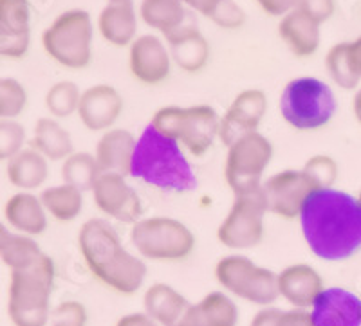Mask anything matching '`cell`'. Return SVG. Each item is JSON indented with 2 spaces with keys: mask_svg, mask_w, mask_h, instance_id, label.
Returning a JSON list of instances; mask_svg holds the SVG:
<instances>
[{
  "mask_svg": "<svg viewBox=\"0 0 361 326\" xmlns=\"http://www.w3.org/2000/svg\"><path fill=\"white\" fill-rule=\"evenodd\" d=\"M298 222L309 251L320 260L345 261L361 253V206L350 193L316 189Z\"/></svg>",
  "mask_w": 361,
  "mask_h": 326,
  "instance_id": "6da1fadb",
  "label": "cell"
},
{
  "mask_svg": "<svg viewBox=\"0 0 361 326\" xmlns=\"http://www.w3.org/2000/svg\"><path fill=\"white\" fill-rule=\"evenodd\" d=\"M78 251L96 282L119 296H134L147 280V263L125 247L119 232L105 218H89L78 231Z\"/></svg>",
  "mask_w": 361,
  "mask_h": 326,
  "instance_id": "7a4b0ae2",
  "label": "cell"
},
{
  "mask_svg": "<svg viewBox=\"0 0 361 326\" xmlns=\"http://www.w3.org/2000/svg\"><path fill=\"white\" fill-rule=\"evenodd\" d=\"M130 177L164 193H188L197 188L185 148L148 123L135 143Z\"/></svg>",
  "mask_w": 361,
  "mask_h": 326,
  "instance_id": "3957f363",
  "label": "cell"
},
{
  "mask_svg": "<svg viewBox=\"0 0 361 326\" xmlns=\"http://www.w3.org/2000/svg\"><path fill=\"white\" fill-rule=\"evenodd\" d=\"M56 282L53 258L42 254L33 265L11 270L8 287V315L13 326H47L51 296Z\"/></svg>",
  "mask_w": 361,
  "mask_h": 326,
  "instance_id": "277c9868",
  "label": "cell"
},
{
  "mask_svg": "<svg viewBox=\"0 0 361 326\" xmlns=\"http://www.w3.org/2000/svg\"><path fill=\"white\" fill-rule=\"evenodd\" d=\"M150 125L177 141L192 157H204L219 139L221 115L209 105H169L154 112Z\"/></svg>",
  "mask_w": 361,
  "mask_h": 326,
  "instance_id": "5b68a950",
  "label": "cell"
},
{
  "mask_svg": "<svg viewBox=\"0 0 361 326\" xmlns=\"http://www.w3.org/2000/svg\"><path fill=\"white\" fill-rule=\"evenodd\" d=\"M279 111L286 125L298 132H314L327 127L338 111L333 89L312 76H300L286 83Z\"/></svg>",
  "mask_w": 361,
  "mask_h": 326,
  "instance_id": "8992f818",
  "label": "cell"
},
{
  "mask_svg": "<svg viewBox=\"0 0 361 326\" xmlns=\"http://www.w3.org/2000/svg\"><path fill=\"white\" fill-rule=\"evenodd\" d=\"M130 244L143 260L183 261L195 251V234L186 224L172 216L140 218L130 227Z\"/></svg>",
  "mask_w": 361,
  "mask_h": 326,
  "instance_id": "52a82bcc",
  "label": "cell"
},
{
  "mask_svg": "<svg viewBox=\"0 0 361 326\" xmlns=\"http://www.w3.org/2000/svg\"><path fill=\"white\" fill-rule=\"evenodd\" d=\"M92 18L85 9L60 13L42 33V47L51 60L71 70L85 69L92 60Z\"/></svg>",
  "mask_w": 361,
  "mask_h": 326,
  "instance_id": "ba28073f",
  "label": "cell"
},
{
  "mask_svg": "<svg viewBox=\"0 0 361 326\" xmlns=\"http://www.w3.org/2000/svg\"><path fill=\"white\" fill-rule=\"evenodd\" d=\"M215 282L231 298L243 299L257 306H273L279 296L276 272L255 263L244 254L219 258L214 269Z\"/></svg>",
  "mask_w": 361,
  "mask_h": 326,
  "instance_id": "9c48e42d",
  "label": "cell"
},
{
  "mask_svg": "<svg viewBox=\"0 0 361 326\" xmlns=\"http://www.w3.org/2000/svg\"><path fill=\"white\" fill-rule=\"evenodd\" d=\"M226 148L224 180L233 195L262 188L266 170L275 155V148L269 139L260 132H253Z\"/></svg>",
  "mask_w": 361,
  "mask_h": 326,
  "instance_id": "30bf717a",
  "label": "cell"
},
{
  "mask_svg": "<svg viewBox=\"0 0 361 326\" xmlns=\"http://www.w3.org/2000/svg\"><path fill=\"white\" fill-rule=\"evenodd\" d=\"M233 196L230 211L217 227V240L226 249H253L264 240L266 215L269 213L266 196L262 188Z\"/></svg>",
  "mask_w": 361,
  "mask_h": 326,
  "instance_id": "8fae6325",
  "label": "cell"
},
{
  "mask_svg": "<svg viewBox=\"0 0 361 326\" xmlns=\"http://www.w3.org/2000/svg\"><path fill=\"white\" fill-rule=\"evenodd\" d=\"M316 192L302 170H282L264 179L262 193L271 215L282 220H298L305 200Z\"/></svg>",
  "mask_w": 361,
  "mask_h": 326,
  "instance_id": "7c38bea8",
  "label": "cell"
},
{
  "mask_svg": "<svg viewBox=\"0 0 361 326\" xmlns=\"http://www.w3.org/2000/svg\"><path fill=\"white\" fill-rule=\"evenodd\" d=\"M90 193L96 209L111 220L132 225L141 218L143 204L140 195L121 173L102 172Z\"/></svg>",
  "mask_w": 361,
  "mask_h": 326,
  "instance_id": "4fadbf2b",
  "label": "cell"
},
{
  "mask_svg": "<svg viewBox=\"0 0 361 326\" xmlns=\"http://www.w3.org/2000/svg\"><path fill=\"white\" fill-rule=\"evenodd\" d=\"M267 112V96L260 89H246L238 92L230 103L224 115H221L219 141L230 146L237 139L259 132Z\"/></svg>",
  "mask_w": 361,
  "mask_h": 326,
  "instance_id": "5bb4252c",
  "label": "cell"
},
{
  "mask_svg": "<svg viewBox=\"0 0 361 326\" xmlns=\"http://www.w3.org/2000/svg\"><path fill=\"white\" fill-rule=\"evenodd\" d=\"M169 45L156 35H141L128 47V69L135 82L161 85L172 73Z\"/></svg>",
  "mask_w": 361,
  "mask_h": 326,
  "instance_id": "9a60e30c",
  "label": "cell"
},
{
  "mask_svg": "<svg viewBox=\"0 0 361 326\" xmlns=\"http://www.w3.org/2000/svg\"><path fill=\"white\" fill-rule=\"evenodd\" d=\"M123 98L118 89L107 83H98L82 90L78 106L80 123L89 132L103 134L114 128L118 119L123 114Z\"/></svg>",
  "mask_w": 361,
  "mask_h": 326,
  "instance_id": "2e32d148",
  "label": "cell"
},
{
  "mask_svg": "<svg viewBox=\"0 0 361 326\" xmlns=\"http://www.w3.org/2000/svg\"><path fill=\"white\" fill-rule=\"evenodd\" d=\"M31 44L29 0H0V56L24 58Z\"/></svg>",
  "mask_w": 361,
  "mask_h": 326,
  "instance_id": "e0dca14e",
  "label": "cell"
},
{
  "mask_svg": "<svg viewBox=\"0 0 361 326\" xmlns=\"http://www.w3.org/2000/svg\"><path fill=\"white\" fill-rule=\"evenodd\" d=\"M309 310L314 326H361V298L343 287H325Z\"/></svg>",
  "mask_w": 361,
  "mask_h": 326,
  "instance_id": "ac0fdd59",
  "label": "cell"
},
{
  "mask_svg": "<svg viewBox=\"0 0 361 326\" xmlns=\"http://www.w3.org/2000/svg\"><path fill=\"white\" fill-rule=\"evenodd\" d=\"M279 296L291 308L309 310L324 292V277L309 263H291L276 272Z\"/></svg>",
  "mask_w": 361,
  "mask_h": 326,
  "instance_id": "d6986e66",
  "label": "cell"
},
{
  "mask_svg": "<svg viewBox=\"0 0 361 326\" xmlns=\"http://www.w3.org/2000/svg\"><path fill=\"white\" fill-rule=\"evenodd\" d=\"M238 321L240 312L235 299L224 290H214L197 303H190L177 326H238Z\"/></svg>",
  "mask_w": 361,
  "mask_h": 326,
  "instance_id": "ffe728a7",
  "label": "cell"
},
{
  "mask_svg": "<svg viewBox=\"0 0 361 326\" xmlns=\"http://www.w3.org/2000/svg\"><path fill=\"white\" fill-rule=\"evenodd\" d=\"M4 220L15 232L37 238L47 231L49 215L42 204L40 195L18 192L6 200Z\"/></svg>",
  "mask_w": 361,
  "mask_h": 326,
  "instance_id": "44dd1931",
  "label": "cell"
},
{
  "mask_svg": "<svg viewBox=\"0 0 361 326\" xmlns=\"http://www.w3.org/2000/svg\"><path fill=\"white\" fill-rule=\"evenodd\" d=\"M172 61L185 73H201L209 61V44L195 25L183 24L173 33L166 35Z\"/></svg>",
  "mask_w": 361,
  "mask_h": 326,
  "instance_id": "7402d4cb",
  "label": "cell"
},
{
  "mask_svg": "<svg viewBox=\"0 0 361 326\" xmlns=\"http://www.w3.org/2000/svg\"><path fill=\"white\" fill-rule=\"evenodd\" d=\"M137 137L127 128H111L103 132L94 148V157L102 172L121 173L130 177L132 157H134Z\"/></svg>",
  "mask_w": 361,
  "mask_h": 326,
  "instance_id": "603a6c76",
  "label": "cell"
},
{
  "mask_svg": "<svg viewBox=\"0 0 361 326\" xmlns=\"http://www.w3.org/2000/svg\"><path fill=\"white\" fill-rule=\"evenodd\" d=\"M279 37L296 58H309L320 47V24L295 8L280 18Z\"/></svg>",
  "mask_w": 361,
  "mask_h": 326,
  "instance_id": "cb8c5ba5",
  "label": "cell"
},
{
  "mask_svg": "<svg viewBox=\"0 0 361 326\" xmlns=\"http://www.w3.org/2000/svg\"><path fill=\"white\" fill-rule=\"evenodd\" d=\"M190 301L169 283H152L143 292V312L159 326H177Z\"/></svg>",
  "mask_w": 361,
  "mask_h": 326,
  "instance_id": "d4e9b609",
  "label": "cell"
},
{
  "mask_svg": "<svg viewBox=\"0 0 361 326\" xmlns=\"http://www.w3.org/2000/svg\"><path fill=\"white\" fill-rule=\"evenodd\" d=\"M98 31L114 47H130L137 38V13L132 2H109L98 17Z\"/></svg>",
  "mask_w": 361,
  "mask_h": 326,
  "instance_id": "484cf974",
  "label": "cell"
},
{
  "mask_svg": "<svg viewBox=\"0 0 361 326\" xmlns=\"http://www.w3.org/2000/svg\"><path fill=\"white\" fill-rule=\"evenodd\" d=\"M27 144L49 163H63L71 153H74V143L69 130H66L62 123L54 118L38 119Z\"/></svg>",
  "mask_w": 361,
  "mask_h": 326,
  "instance_id": "4316f807",
  "label": "cell"
},
{
  "mask_svg": "<svg viewBox=\"0 0 361 326\" xmlns=\"http://www.w3.org/2000/svg\"><path fill=\"white\" fill-rule=\"evenodd\" d=\"M6 177L13 188L20 192L40 189L49 177V161L33 148H24L11 161H8Z\"/></svg>",
  "mask_w": 361,
  "mask_h": 326,
  "instance_id": "83f0119b",
  "label": "cell"
},
{
  "mask_svg": "<svg viewBox=\"0 0 361 326\" xmlns=\"http://www.w3.org/2000/svg\"><path fill=\"white\" fill-rule=\"evenodd\" d=\"M42 254L44 251L40 249V245L35 238L11 231L8 229V225L0 222V261L9 270L25 269V267L33 265Z\"/></svg>",
  "mask_w": 361,
  "mask_h": 326,
  "instance_id": "f1b7e54d",
  "label": "cell"
},
{
  "mask_svg": "<svg viewBox=\"0 0 361 326\" xmlns=\"http://www.w3.org/2000/svg\"><path fill=\"white\" fill-rule=\"evenodd\" d=\"M40 200L47 215L60 224L74 222L83 211V192L69 184L45 188L40 193Z\"/></svg>",
  "mask_w": 361,
  "mask_h": 326,
  "instance_id": "f546056e",
  "label": "cell"
},
{
  "mask_svg": "<svg viewBox=\"0 0 361 326\" xmlns=\"http://www.w3.org/2000/svg\"><path fill=\"white\" fill-rule=\"evenodd\" d=\"M140 18L161 35H170L185 24L186 11L183 0H141Z\"/></svg>",
  "mask_w": 361,
  "mask_h": 326,
  "instance_id": "4dcf8cb0",
  "label": "cell"
},
{
  "mask_svg": "<svg viewBox=\"0 0 361 326\" xmlns=\"http://www.w3.org/2000/svg\"><path fill=\"white\" fill-rule=\"evenodd\" d=\"M60 175H62L63 184H69L82 192H90L98 177L102 175V168H99L94 153L74 151L60 166Z\"/></svg>",
  "mask_w": 361,
  "mask_h": 326,
  "instance_id": "1f68e13d",
  "label": "cell"
},
{
  "mask_svg": "<svg viewBox=\"0 0 361 326\" xmlns=\"http://www.w3.org/2000/svg\"><path fill=\"white\" fill-rule=\"evenodd\" d=\"M82 90L74 82H56L45 92L44 105L45 111L49 112V118L54 119H69L71 115L78 114Z\"/></svg>",
  "mask_w": 361,
  "mask_h": 326,
  "instance_id": "d6a6232c",
  "label": "cell"
},
{
  "mask_svg": "<svg viewBox=\"0 0 361 326\" xmlns=\"http://www.w3.org/2000/svg\"><path fill=\"white\" fill-rule=\"evenodd\" d=\"M302 172L307 175L314 189H329L334 188V184L340 177V166L331 155L318 153L305 161Z\"/></svg>",
  "mask_w": 361,
  "mask_h": 326,
  "instance_id": "836d02e7",
  "label": "cell"
},
{
  "mask_svg": "<svg viewBox=\"0 0 361 326\" xmlns=\"http://www.w3.org/2000/svg\"><path fill=\"white\" fill-rule=\"evenodd\" d=\"M27 90L15 77H0V119H17L27 106Z\"/></svg>",
  "mask_w": 361,
  "mask_h": 326,
  "instance_id": "e575fe53",
  "label": "cell"
},
{
  "mask_svg": "<svg viewBox=\"0 0 361 326\" xmlns=\"http://www.w3.org/2000/svg\"><path fill=\"white\" fill-rule=\"evenodd\" d=\"M27 143L25 127L17 119H0V163H8Z\"/></svg>",
  "mask_w": 361,
  "mask_h": 326,
  "instance_id": "d590c367",
  "label": "cell"
},
{
  "mask_svg": "<svg viewBox=\"0 0 361 326\" xmlns=\"http://www.w3.org/2000/svg\"><path fill=\"white\" fill-rule=\"evenodd\" d=\"M51 326H87L89 325V312L82 301L67 299L56 305L51 312Z\"/></svg>",
  "mask_w": 361,
  "mask_h": 326,
  "instance_id": "8d00e7d4",
  "label": "cell"
},
{
  "mask_svg": "<svg viewBox=\"0 0 361 326\" xmlns=\"http://www.w3.org/2000/svg\"><path fill=\"white\" fill-rule=\"evenodd\" d=\"M209 20L219 27L235 31V29H240L246 24V13L235 0H221Z\"/></svg>",
  "mask_w": 361,
  "mask_h": 326,
  "instance_id": "74e56055",
  "label": "cell"
},
{
  "mask_svg": "<svg viewBox=\"0 0 361 326\" xmlns=\"http://www.w3.org/2000/svg\"><path fill=\"white\" fill-rule=\"evenodd\" d=\"M296 9L304 11L322 25L336 11V0H296Z\"/></svg>",
  "mask_w": 361,
  "mask_h": 326,
  "instance_id": "f35d334b",
  "label": "cell"
},
{
  "mask_svg": "<svg viewBox=\"0 0 361 326\" xmlns=\"http://www.w3.org/2000/svg\"><path fill=\"white\" fill-rule=\"evenodd\" d=\"M341 54L347 65V70L353 76L354 82L360 85L361 82V35L353 42H340Z\"/></svg>",
  "mask_w": 361,
  "mask_h": 326,
  "instance_id": "ab89813d",
  "label": "cell"
},
{
  "mask_svg": "<svg viewBox=\"0 0 361 326\" xmlns=\"http://www.w3.org/2000/svg\"><path fill=\"white\" fill-rule=\"evenodd\" d=\"M279 326H314L311 310L289 308L282 310L279 318Z\"/></svg>",
  "mask_w": 361,
  "mask_h": 326,
  "instance_id": "60d3db41",
  "label": "cell"
},
{
  "mask_svg": "<svg viewBox=\"0 0 361 326\" xmlns=\"http://www.w3.org/2000/svg\"><path fill=\"white\" fill-rule=\"evenodd\" d=\"M266 15L282 18L296 8V0H255Z\"/></svg>",
  "mask_w": 361,
  "mask_h": 326,
  "instance_id": "b9f144b4",
  "label": "cell"
},
{
  "mask_svg": "<svg viewBox=\"0 0 361 326\" xmlns=\"http://www.w3.org/2000/svg\"><path fill=\"white\" fill-rule=\"evenodd\" d=\"M282 310L276 306H262L257 310V314L251 318L247 326H279V318Z\"/></svg>",
  "mask_w": 361,
  "mask_h": 326,
  "instance_id": "7bdbcfd3",
  "label": "cell"
},
{
  "mask_svg": "<svg viewBox=\"0 0 361 326\" xmlns=\"http://www.w3.org/2000/svg\"><path fill=\"white\" fill-rule=\"evenodd\" d=\"M114 326H159L154 321L150 315H147L145 312H130V314H125L116 321Z\"/></svg>",
  "mask_w": 361,
  "mask_h": 326,
  "instance_id": "ee69618b",
  "label": "cell"
},
{
  "mask_svg": "<svg viewBox=\"0 0 361 326\" xmlns=\"http://www.w3.org/2000/svg\"><path fill=\"white\" fill-rule=\"evenodd\" d=\"M219 2H221V0H185V6L201 13L202 17L209 18L214 15L215 9H217Z\"/></svg>",
  "mask_w": 361,
  "mask_h": 326,
  "instance_id": "f6af8a7d",
  "label": "cell"
},
{
  "mask_svg": "<svg viewBox=\"0 0 361 326\" xmlns=\"http://www.w3.org/2000/svg\"><path fill=\"white\" fill-rule=\"evenodd\" d=\"M353 112H354V118L357 119V123L361 125V87L356 90V94L353 98Z\"/></svg>",
  "mask_w": 361,
  "mask_h": 326,
  "instance_id": "bcb514c9",
  "label": "cell"
},
{
  "mask_svg": "<svg viewBox=\"0 0 361 326\" xmlns=\"http://www.w3.org/2000/svg\"><path fill=\"white\" fill-rule=\"evenodd\" d=\"M111 4H118V2H132V0H109Z\"/></svg>",
  "mask_w": 361,
  "mask_h": 326,
  "instance_id": "7dc6e473",
  "label": "cell"
},
{
  "mask_svg": "<svg viewBox=\"0 0 361 326\" xmlns=\"http://www.w3.org/2000/svg\"><path fill=\"white\" fill-rule=\"evenodd\" d=\"M356 199H357V202H360V206H361V188H360V193H357Z\"/></svg>",
  "mask_w": 361,
  "mask_h": 326,
  "instance_id": "c3c4849f",
  "label": "cell"
},
{
  "mask_svg": "<svg viewBox=\"0 0 361 326\" xmlns=\"http://www.w3.org/2000/svg\"><path fill=\"white\" fill-rule=\"evenodd\" d=\"M183 2H185V0H183Z\"/></svg>",
  "mask_w": 361,
  "mask_h": 326,
  "instance_id": "681fc988",
  "label": "cell"
},
{
  "mask_svg": "<svg viewBox=\"0 0 361 326\" xmlns=\"http://www.w3.org/2000/svg\"><path fill=\"white\" fill-rule=\"evenodd\" d=\"M360 298H361V296H360Z\"/></svg>",
  "mask_w": 361,
  "mask_h": 326,
  "instance_id": "f907efd6",
  "label": "cell"
}]
</instances>
